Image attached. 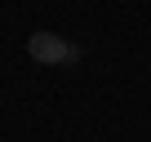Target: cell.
<instances>
[{"mask_svg": "<svg viewBox=\"0 0 151 142\" xmlns=\"http://www.w3.org/2000/svg\"><path fill=\"white\" fill-rule=\"evenodd\" d=\"M27 53H31V62H40V67H62V62H80V58H85L80 44L62 40L58 31H31V36H27Z\"/></svg>", "mask_w": 151, "mask_h": 142, "instance_id": "6da1fadb", "label": "cell"}]
</instances>
